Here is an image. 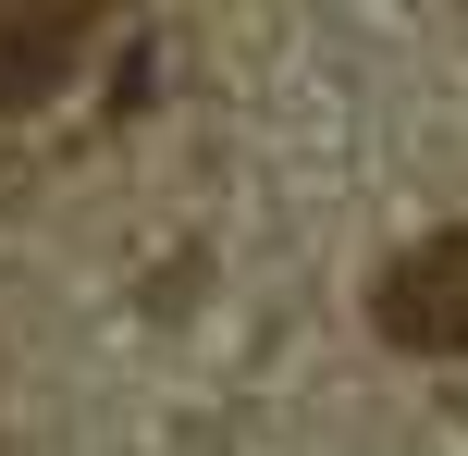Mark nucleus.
<instances>
[{
	"label": "nucleus",
	"instance_id": "obj_1",
	"mask_svg": "<svg viewBox=\"0 0 468 456\" xmlns=\"http://www.w3.org/2000/svg\"><path fill=\"white\" fill-rule=\"evenodd\" d=\"M370 321H382V345H407V358H468V222L456 235H420L395 271H382Z\"/></svg>",
	"mask_w": 468,
	"mask_h": 456
},
{
	"label": "nucleus",
	"instance_id": "obj_2",
	"mask_svg": "<svg viewBox=\"0 0 468 456\" xmlns=\"http://www.w3.org/2000/svg\"><path fill=\"white\" fill-rule=\"evenodd\" d=\"M99 13H112V0H0V111L13 123L62 99V74L87 62Z\"/></svg>",
	"mask_w": 468,
	"mask_h": 456
}]
</instances>
